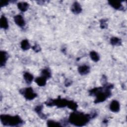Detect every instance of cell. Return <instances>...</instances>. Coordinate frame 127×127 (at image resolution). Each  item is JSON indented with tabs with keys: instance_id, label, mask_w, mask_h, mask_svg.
Returning a JSON list of instances; mask_svg holds the SVG:
<instances>
[{
	"instance_id": "obj_1",
	"label": "cell",
	"mask_w": 127,
	"mask_h": 127,
	"mask_svg": "<svg viewBox=\"0 0 127 127\" xmlns=\"http://www.w3.org/2000/svg\"><path fill=\"white\" fill-rule=\"evenodd\" d=\"M113 85L111 84L105 85L103 87H96L91 89L90 91V94L91 95H94L96 96L95 103H101L111 95L110 89L112 88Z\"/></svg>"
},
{
	"instance_id": "obj_2",
	"label": "cell",
	"mask_w": 127,
	"mask_h": 127,
	"mask_svg": "<svg viewBox=\"0 0 127 127\" xmlns=\"http://www.w3.org/2000/svg\"><path fill=\"white\" fill-rule=\"evenodd\" d=\"M91 119L90 115L84 114L80 112H76L75 111L70 114L68 122L77 127H82L85 125Z\"/></svg>"
},
{
	"instance_id": "obj_3",
	"label": "cell",
	"mask_w": 127,
	"mask_h": 127,
	"mask_svg": "<svg viewBox=\"0 0 127 127\" xmlns=\"http://www.w3.org/2000/svg\"><path fill=\"white\" fill-rule=\"evenodd\" d=\"M0 122L5 126L16 127L21 126L23 124V120L18 116H10L9 115H1Z\"/></svg>"
},
{
	"instance_id": "obj_4",
	"label": "cell",
	"mask_w": 127,
	"mask_h": 127,
	"mask_svg": "<svg viewBox=\"0 0 127 127\" xmlns=\"http://www.w3.org/2000/svg\"><path fill=\"white\" fill-rule=\"evenodd\" d=\"M20 92L26 99L28 100H33L37 96L36 93L34 92L33 89L30 87L20 90Z\"/></svg>"
},
{
	"instance_id": "obj_5",
	"label": "cell",
	"mask_w": 127,
	"mask_h": 127,
	"mask_svg": "<svg viewBox=\"0 0 127 127\" xmlns=\"http://www.w3.org/2000/svg\"><path fill=\"white\" fill-rule=\"evenodd\" d=\"M14 20L16 25L18 26L23 27L25 25V21L24 19L21 15H16L14 17Z\"/></svg>"
},
{
	"instance_id": "obj_6",
	"label": "cell",
	"mask_w": 127,
	"mask_h": 127,
	"mask_svg": "<svg viewBox=\"0 0 127 127\" xmlns=\"http://www.w3.org/2000/svg\"><path fill=\"white\" fill-rule=\"evenodd\" d=\"M120 105L119 102L117 100H113L110 105V110L114 113H116L119 111Z\"/></svg>"
},
{
	"instance_id": "obj_7",
	"label": "cell",
	"mask_w": 127,
	"mask_h": 127,
	"mask_svg": "<svg viewBox=\"0 0 127 127\" xmlns=\"http://www.w3.org/2000/svg\"><path fill=\"white\" fill-rule=\"evenodd\" d=\"M71 11L74 14H79L82 11V8L80 4L77 2H74L71 7Z\"/></svg>"
},
{
	"instance_id": "obj_8",
	"label": "cell",
	"mask_w": 127,
	"mask_h": 127,
	"mask_svg": "<svg viewBox=\"0 0 127 127\" xmlns=\"http://www.w3.org/2000/svg\"><path fill=\"white\" fill-rule=\"evenodd\" d=\"M0 66H3L5 65L6 61L8 59V54L5 52L1 51L0 52Z\"/></svg>"
},
{
	"instance_id": "obj_9",
	"label": "cell",
	"mask_w": 127,
	"mask_h": 127,
	"mask_svg": "<svg viewBox=\"0 0 127 127\" xmlns=\"http://www.w3.org/2000/svg\"><path fill=\"white\" fill-rule=\"evenodd\" d=\"M90 67L86 65L80 66L78 68V71L80 74L82 75L87 74L90 72Z\"/></svg>"
},
{
	"instance_id": "obj_10",
	"label": "cell",
	"mask_w": 127,
	"mask_h": 127,
	"mask_svg": "<svg viewBox=\"0 0 127 127\" xmlns=\"http://www.w3.org/2000/svg\"><path fill=\"white\" fill-rule=\"evenodd\" d=\"M0 26L1 28H2L3 29H6L8 27L7 19L4 15H2L0 17Z\"/></svg>"
},
{
	"instance_id": "obj_11",
	"label": "cell",
	"mask_w": 127,
	"mask_h": 127,
	"mask_svg": "<svg viewBox=\"0 0 127 127\" xmlns=\"http://www.w3.org/2000/svg\"><path fill=\"white\" fill-rule=\"evenodd\" d=\"M109 4L116 9H122L123 6L120 1H109Z\"/></svg>"
},
{
	"instance_id": "obj_12",
	"label": "cell",
	"mask_w": 127,
	"mask_h": 127,
	"mask_svg": "<svg viewBox=\"0 0 127 127\" xmlns=\"http://www.w3.org/2000/svg\"><path fill=\"white\" fill-rule=\"evenodd\" d=\"M35 82L39 86H44L46 84L47 78L41 76L40 77H38L35 79Z\"/></svg>"
},
{
	"instance_id": "obj_13",
	"label": "cell",
	"mask_w": 127,
	"mask_h": 127,
	"mask_svg": "<svg viewBox=\"0 0 127 127\" xmlns=\"http://www.w3.org/2000/svg\"><path fill=\"white\" fill-rule=\"evenodd\" d=\"M17 7L20 11L24 12L28 9L29 4L25 2H20L17 3Z\"/></svg>"
},
{
	"instance_id": "obj_14",
	"label": "cell",
	"mask_w": 127,
	"mask_h": 127,
	"mask_svg": "<svg viewBox=\"0 0 127 127\" xmlns=\"http://www.w3.org/2000/svg\"><path fill=\"white\" fill-rule=\"evenodd\" d=\"M23 77L25 82L27 84H30L33 79V76L31 73L26 72L23 74Z\"/></svg>"
},
{
	"instance_id": "obj_15",
	"label": "cell",
	"mask_w": 127,
	"mask_h": 127,
	"mask_svg": "<svg viewBox=\"0 0 127 127\" xmlns=\"http://www.w3.org/2000/svg\"><path fill=\"white\" fill-rule=\"evenodd\" d=\"M20 46H21V49L23 50L26 51V50H27L30 49V44H29V43L27 40L24 39L21 41V42L20 43Z\"/></svg>"
},
{
	"instance_id": "obj_16",
	"label": "cell",
	"mask_w": 127,
	"mask_h": 127,
	"mask_svg": "<svg viewBox=\"0 0 127 127\" xmlns=\"http://www.w3.org/2000/svg\"><path fill=\"white\" fill-rule=\"evenodd\" d=\"M42 109H43V107L42 106L39 105L37 106L35 109V112L37 113V114L40 116V117L43 119H46V116L42 113Z\"/></svg>"
},
{
	"instance_id": "obj_17",
	"label": "cell",
	"mask_w": 127,
	"mask_h": 127,
	"mask_svg": "<svg viewBox=\"0 0 127 127\" xmlns=\"http://www.w3.org/2000/svg\"><path fill=\"white\" fill-rule=\"evenodd\" d=\"M110 43L112 45L114 46H119L122 43V41L120 39L117 37H112L110 39Z\"/></svg>"
},
{
	"instance_id": "obj_18",
	"label": "cell",
	"mask_w": 127,
	"mask_h": 127,
	"mask_svg": "<svg viewBox=\"0 0 127 127\" xmlns=\"http://www.w3.org/2000/svg\"><path fill=\"white\" fill-rule=\"evenodd\" d=\"M90 57L91 60L95 62H98L100 59L99 55L95 51H91L90 53Z\"/></svg>"
},
{
	"instance_id": "obj_19",
	"label": "cell",
	"mask_w": 127,
	"mask_h": 127,
	"mask_svg": "<svg viewBox=\"0 0 127 127\" xmlns=\"http://www.w3.org/2000/svg\"><path fill=\"white\" fill-rule=\"evenodd\" d=\"M41 75H42L41 76L45 77L47 79L50 78L51 76V73L50 71L47 68H45L42 70L41 72Z\"/></svg>"
},
{
	"instance_id": "obj_20",
	"label": "cell",
	"mask_w": 127,
	"mask_h": 127,
	"mask_svg": "<svg viewBox=\"0 0 127 127\" xmlns=\"http://www.w3.org/2000/svg\"><path fill=\"white\" fill-rule=\"evenodd\" d=\"M67 106L70 109L73 110L74 111H76L77 108V104L72 101H68Z\"/></svg>"
},
{
	"instance_id": "obj_21",
	"label": "cell",
	"mask_w": 127,
	"mask_h": 127,
	"mask_svg": "<svg viewBox=\"0 0 127 127\" xmlns=\"http://www.w3.org/2000/svg\"><path fill=\"white\" fill-rule=\"evenodd\" d=\"M47 126L48 127H59L61 126V125L60 123L55 122L54 121L52 120H49L47 121Z\"/></svg>"
},
{
	"instance_id": "obj_22",
	"label": "cell",
	"mask_w": 127,
	"mask_h": 127,
	"mask_svg": "<svg viewBox=\"0 0 127 127\" xmlns=\"http://www.w3.org/2000/svg\"><path fill=\"white\" fill-rule=\"evenodd\" d=\"M107 20H104V19H102L101 20H100V27L102 28H106L107 27V24L106 23Z\"/></svg>"
},
{
	"instance_id": "obj_23",
	"label": "cell",
	"mask_w": 127,
	"mask_h": 127,
	"mask_svg": "<svg viewBox=\"0 0 127 127\" xmlns=\"http://www.w3.org/2000/svg\"><path fill=\"white\" fill-rule=\"evenodd\" d=\"M32 49H33V50L35 51V52H39L41 50V48L40 47L36 44V45H35L33 47H32Z\"/></svg>"
},
{
	"instance_id": "obj_24",
	"label": "cell",
	"mask_w": 127,
	"mask_h": 127,
	"mask_svg": "<svg viewBox=\"0 0 127 127\" xmlns=\"http://www.w3.org/2000/svg\"><path fill=\"white\" fill-rule=\"evenodd\" d=\"M8 1H3V0L0 1V4L1 5V7H3L6 5L8 4Z\"/></svg>"
}]
</instances>
